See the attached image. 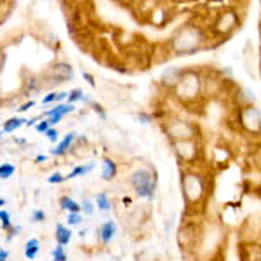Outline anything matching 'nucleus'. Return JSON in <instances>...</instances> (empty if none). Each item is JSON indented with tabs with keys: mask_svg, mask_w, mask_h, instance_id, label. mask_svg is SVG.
Wrapping results in <instances>:
<instances>
[{
	"mask_svg": "<svg viewBox=\"0 0 261 261\" xmlns=\"http://www.w3.org/2000/svg\"><path fill=\"white\" fill-rule=\"evenodd\" d=\"M179 187L185 202V214L200 216L211 197V185L205 171L199 167H183L179 172Z\"/></svg>",
	"mask_w": 261,
	"mask_h": 261,
	"instance_id": "f257e3e1",
	"label": "nucleus"
},
{
	"mask_svg": "<svg viewBox=\"0 0 261 261\" xmlns=\"http://www.w3.org/2000/svg\"><path fill=\"white\" fill-rule=\"evenodd\" d=\"M207 32L195 23H187L179 27L172 33V37L167 42V49L174 56H190L202 50L207 45Z\"/></svg>",
	"mask_w": 261,
	"mask_h": 261,
	"instance_id": "f03ea898",
	"label": "nucleus"
},
{
	"mask_svg": "<svg viewBox=\"0 0 261 261\" xmlns=\"http://www.w3.org/2000/svg\"><path fill=\"white\" fill-rule=\"evenodd\" d=\"M171 96L181 107L192 108L204 101L202 98V70L199 68H183L178 86L172 89Z\"/></svg>",
	"mask_w": 261,
	"mask_h": 261,
	"instance_id": "7ed1b4c3",
	"label": "nucleus"
},
{
	"mask_svg": "<svg viewBox=\"0 0 261 261\" xmlns=\"http://www.w3.org/2000/svg\"><path fill=\"white\" fill-rule=\"evenodd\" d=\"M202 237H204V226L199 216H192V214H183V220L178 228V235H176V241L181 252L185 256L193 254L200 251Z\"/></svg>",
	"mask_w": 261,
	"mask_h": 261,
	"instance_id": "20e7f679",
	"label": "nucleus"
},
{
	"mask_svg": "<svg viewBox=\"0 0 261 261\" xmlns=\"http://www.w3.org/2000/svg\"><path fill=\"white\" fill-rule=\"evenodd\" d=\"M162 130L169 143L185 141V140H202V130L197 122L185 119L179 115H167L164 117Z\"/></svg>",
	"mask_w": 261,
	"mask_h": 261,
	"instance_id": "39448f33",
	"label": "nucleus"
},
{
	"mask_svg": "<svg viewBox=\"0 0 261 261\" xmlns=\"http://www.w3.org/2000/svg\"><path fill=\"white\" fill-rule=\"evenodd\" d=\"M129 187L133 188L134 195L143 200H153L155 192H157V172L153 167L143 166L134 169L127 178Z\"/></svg>",
	"mask_w": 261,
	"mask_h": 261,
	"instance_id": "423d86ee",
	"label": "nucleus"
},
{
	"mask_svg": "<svg viewBox=\"0 0 261 261\" xmlns=\"http://www.w3.org/2000/svg\"><path fill=\"white\" fill-rule=\"evenodd\" d=\"M174 157L183 167H199L204 161V143L202 140H185L171 143Z\"/></svg>",
	"mask_w": 261,
	"mask_h": 261,
	"instance_id": "0eeeda50",
	"label": "nucleus"
},
{
	"mask_svg": "<svg viewBox=\"0 0 261 261\" xmlns=\"http://www.w3.org/2000/svg\"><path fill=\"white\" fill-rule=\"evenodd\" d=\"M42 77V86L45 91H53L58 86L66 82H71L75 77L73 66L66 61H54L47 66V70L40 75Z\"/></svg>",
	"mask_w": 261,
	"mask_h": 261,
	"instance_id": "6e6552de",
	"label": "nucleus"
},
{
	"mask_svg": "<svg viewBox=\"0 0 261 261\" xmlns=\"http://www.w3.org/2000/svg\"><path fill=\"white\" fill-rule=\"evenodd\" d=\"M241 24V16H239L237 9H221L218 11V14L214 16L213 23H211V33L214 37H220V39H225V37H230L231 33L239 28Z\"/></svg>",
	"mask_w": 261,
	"mask_h": 261,
	"instance_id": "1a4fd4ad",
	"label": "nucleus"
},
{
	"mask_svg": "<svg viewBox=\"0 0 261 261\" xmlns=\"http://www.w3.org/2000/svg\"><path fill=\"white\" fill-rule=\"evenodd\" d=\"M237 124L242 133L252 138H261V110L254 105L237 107Z\"/></svg>",
	"mask_w": 261,
	"mask_h": 261,
	"instance_id": "9d476101",
	"label": "nucleus"
},
{
	"mask_svg": "<svg viewBox=\"0 0 261 261\" xmlns=\"http://www.w3.org/2000/svg\"><path fill=\"white\" fill-rule=\"evenodd\" d=\"M223 86H225V79L218 71L202 70V98H204V101L216 98L218 94H223Z\"/></svg>",
	"mask_w": 261,
	"mask_h": 261,
	"instance_id": "9b49d317",
	"label": "nucleus"
},
{
	"mask_svg": "<svg viewBox=\"0 0 261 261\" xmlns=\"http://www.w3.org/2000/svg\"><path fill=\"white\" fill-rule=\"evenodd\" d=\"M181 75H183V66H167L166 70H162L161 77H159V86L166 92H172V89L178 86Z\"/></svg>",
	"mask_w": 261,
	"mask_h": 261,
	"instance_id": "f8f14e48",
	"label": "nucleus"
},
{
	"mask_svg": "<svg viewBox=\"0 0 261 261\" xmlns=\"http://www.w3.org/2000/svg\"><path fill=\"white\" fill-rule=\"evenodd\" d=\"M239 261H261V242L241 241L239 244Z\"/></svg>",
	"mask_w": 261,
	"mask_h": 261,
	"instance_id": "ddd939ff",
	"label": "nucleus"
},
{
	"mask_svg": "<svg viewBox=\"0 0 261 261\" xmlns=\"http://www.w3.org/2000/svg\"><path fill=\"white\" fill-rule=\"evenodd\" d=\"M119 233V226H117L115 220H107L103 221L96 230V239L99 241L101 246H108V244L113 242V239Z\"/></svg>",
	"mask_w": 261,
	"mask_h": 261,
	"instance_id": "4468645a",
	"label": "nucleus"
},
{
	"mask_svg": "<svg viewBox=\"0 0 261 261\" xmlns=\"http://www.w3.org/2000/svg\"><path fill=\"white\" fill-rule=\"evenodd\" d=\"M75 138H77V133H75V130L66 133L65 136H63L61 140L54 145V148L50 150V155H53V157H56V159H61V157L70 155V150H71V145H73Z\"/></svg>",
	"mask_w": 261,
	"mask_h": 261,
	"instance_id": "2eb2a0df",
	"label": "nucleus"
},
{
	"mask_svg": "<svg viewBox=\"0 0 261 261\" xmlns=\"http://www.w3.org/2000/svg\"><path fill=\"white\" fill-rule=\"evenodd\" d=\"M44 91V86H42V77L40 75H32L28 73V77L23 79V87H21V94L23 96H35L39 92Z\"/></svg>",
	"mask_w": 261,
	"mask_h": 261,
	"instance_id": "dca6fc26",
	"label": "nucleus"
},
{
	"mask_svg": "<svg viewBox=\"0 0 261 261\" xmlns=\"http://www.w3.org/2000/svg\"><path fill=\"white\" fill-rule=\"evenodd\" d=\"M91 150H92L91 141L87 140V138L84 136V134H81V136L77 134V138H75L73 145H71L70 155H71V157H75V159H86L87 155L91 153Z\"/></svg>",
	"mask_w": 261,
	"mask_h": 261,
	"instance_id": "f3484780",
	"label": "nucleus"
},
{
	"mask_svg": "<svg viewBox=\"0 0 261 261\" xmlns=\"http://www.w3.org/2000/svg\"><path fill=\"white\" fill-rule=\"evenodd\" d=\"M119 174V164L113 161L112 157H103L101 159V179L103 181H113Z\"/></svg>",
	"mask_w": 261,
	"mask_h": 261,
	"instance_id": "a211bd4d",
	"label": "nucleus"
},
{
	"mask_svg": "<svg viewBox=\"0 0 261 261\" xmlns=\"http://www.w3.org/2000/svg\"><path fill=\"white\" fill-rule=\"evenodd\" d=\"M247 166L251 167L252 172L261 174V141H256L251 146L249 153H247Z\"/></svg>",
	"mask_w": 261,
	"mask_h": 261,
	"instance_id": "6ab92c4d",
	"label": "nucleus"
},
{
	"mask_svg": "<svg viewBox=\"0 0 261 261\" xmlns=\"http://www.w3.org/2000/svg\"><path fill=\"white\" fill-rule=\"evenodd\" d=\"M77 112V108H75V105H68V103H56L53 105V108H49V110H45L42 113V117H53V115H60L65 119L66 115H70V113H75Z\"/></svg>",
	"mask_w": 261,
	"mask_h": 261,
	"instance_id": "aec40b11",
	"label": "nucleus"
},
{
	"mask_svg": "<svg viewBox=\"0 0 261 261\" xmlns=\"http://www.w3.org/2000/svg\"><path fill=\"white\" fill-rule=\"evenodd\" d=\"M71 237H73V231L68 225L65 223H58L56 228H54V239H56V244L60 246H68L71 242Z\"/></svg>",
	"mask_w": 261,
	"mask_h": 261,
	"instance_id": "412c9836",
	"label": "nucleus"
},
{
	"mask_svg": "<svg viewBox=\"0 0 261 261\" xmlns=\"http://www.w3.org/2000/svg\"><path fill=\"white\" fill-rule=\"evenodd\" d=\"M169 21V9H166L164 6H157L150 11V23L153 27H164Z\"/></svg>",
	"mask_w": 261,
	"mask_h": 261,
	"instance_id": "4be33fe9",
	"label": "nucleus"
},
{
	"mask_svg": "<svg viewBox=\"0 0 261 261\" xmlns=\"http://www.w3.org/2000/svg\"><path fill=\"white\" fill-rule=\"evenodd\" d=\"M94 205L98 207V211L101 213H110L113 209V200L108 192H99L94 197Z\"/></svg>",
	"mask_w": 261,
	"mask_h": 261,
	"instance_id": "5701e85b",
	"label": "nucleus"
},
{
	"mask_svg": "<svg viewBox=\"0 0 261 261\" xmlns=\"http://www.w3.org/2000/svg\"><path fill=\"white\" fill-rule=\"evenodd\" d=\"M96 164L94 162H87V164H79L71 169L68 174H65V179L70 181V179H75V178H81V176H87L89 172L94 171Z\"/></svg>",
	"mask_w": 261,
	"mask_h": 261,
	"instance_id": "b1692460",
	"label": "nucleus"
},
{
	"mask_svg": "<svg viewBox=\"0 0 261 261\" xmlns=\"http://www.w3.org/2000/svg\"><path fill=\"white\" fill-rule=\"evenodd\" d=\"M24 124H27V119H24V117H11V119H7L6 122H4L2 133L4 134H12L18 129L24 127Z\"/></svg>",
	"mask_w": 261,
	"mask_h": 261,
	"instance_id": "393cba45",
	"label": "nucleus"
},
{
	"mask_svg": "<svg viewBox=\"0 0 261 261\" xmlns=\"http://www.w3.org/2000/svg\"><path fill=\"white\" fill-rule=\"evenodd\" d=\"M40 252V241L37 237L28 239L27 244H24V258L27 259H35Z\"/></svg>",
	"mask_w": 261,
	"mask_h": 261,
	"instance_id": "a878e982",
	"label": "nucleus"
},
{
	"mask_svg": "<svg viewBox=\"0 0 261 261\" xmlns=\"http://www.w3.org/2000/svg\"><path fill=\"white\" fill-rule=\"evenodd\" d=\"M60 209L66 213H81V204L75 199H71L70 195H61L60 197Z\"/></svg>",
	"mask_w": 261,
	"mask_h": 261,
	"instance_id": "bb28decb",
	"label": "nucleus"
},
{
	"mask_svg": "<svg viewBox=\"0 0 261 261\" xmlns=\"http://www.w3.org/2000/svg\"><path fill=\"white\" fill-rule=\"evenodd\" d=\"M12 226H14V225H12L11 213L7 211V209H0V230L7 231V233H9Z\"/></svg>",
	"mask_w": 261,
	"mask_h": 261,
	"instance_id": "cd10ccee",
	"label": "nucleus"
},
{
	"mask_svg": "<svg viewBox=\"0 0 261 261\" xmlns=\"http://www.w3.org/2000/svg\"><path fill=\"white\" fill-rule=\"evenodd\" d=\"M14 174H16V166H14V164H11V162L0 164V179L7 181V179H11Z\"/></svg>",
	"mask_w": 261,
	"mask_h": 261,
	"instance_id": "c85d7f7f",
	"label": "nucleus"
},
{
	"mask_svg": "<svg viewBox=\"0 0 261 261\" xmlns=\"http://www.w3.org/2000/svg\"><path fill=\"white\" fill-rule=\"evenodd\" d=\"M84 94H86V92H84L81 87H73V89L68 91V98H66V103H68V105L79 103V101H82Z\"/></svg>",
	"mask_w": 261,
	"mask_h": 261,
	"instance_id": "c756f323",
	"label": "nucleus"
},
{
	"mask_svg": "<svg viewBox=\"0 0 261 261\" xmlns=\"http://www.w3.org/2000/svg\"><path fill=\"white\" fill-rule=\"evenodd\" d=\"M50 256H53V261H68L65 246H60V244H56V247L50 251Z\"/></svg>",
	"mask_w": 261,
	"mask_h": 261,
	"instance_id": "7c9ffc66",
	"label": "nucleus"
},
{
	"mask_svg": "<svg viewBox=\"0 0 261 261\" xmlns=\"http://www.w3.org/2000/svg\"><path fill=\"white\" fill-rule=\"evenodd\" d=\"M12 11V0H0V23L7 19Z\"/></svg>",
	"mask_w": 261,
	"mask_h": 261,
	"instance_id": "2f4dec72",
	"label": "nucleus"
},
{
	"mask_svg": "<svg viewBox=\"0 0 261 261\" xmlns=\"http://www.w3.org/2000/svg\"><path fill=\"white\" fill-rule=\"evenodd\" d=\"M94 209H96L94 200L84 199V200L81 202V213L84 214V216H92V214H94Z\"/></svg>",
	"mask_w": 261,
	"mask_h": 261,
	"instance_id": "473e14b6",
	"label": "nucleus"
},
{
	"mask_svg": "<svg viewBox=\"0 0 261 261\" xmlns=\"http://www.w3.org/2000/svg\"><path fill=\"white\" fill-rule=\"evenodd\" d=\"M84 221V214L82 213H68V216H66V225L70 226H81Z\"/></svg>",
	"mask_w": 261,
	"mask_h": 261,
	"instance_id": "72a5a7b5",
	"label": "nucleus"
},
{
	"mask_svg": "<svg viewBox=\"0 0 261 261\" xmlns=\"http://www.w3.org/2000/svg\"><path fill=\"white\" fill-rule=\"evenodd\" d=\"M89 107L92 108V112H94V113H96V115H98V117H99V120L107 122V119H108V117H107V112H105V108H103V107H101V105H99V103H96V101H92V103L89 105Z\"/></svg>",
	"mask_w": 261,
	"mask_h": 261,
	"instance_id": "f704fd0d",
	"label": "nucleus"
},
{
	"mask_svg": "<svg viewBox=\"0 0 261 261\" xmlns=\"http://www.w3.org/2000/svg\"><path fill=\"white\" fill-rule=\"evenodd\" d=\"M44 136L47 138L49 143H54V145H56V143L60 141V130H58L56 127H49L47 130H45Z\"/></svg>",
	"mask_w": 261,
	"mask_h": 261,
	"instance_id": "c9c22d12",
	"label": "nucleus"
},
{
	"mask_svg": "<svg viewBox=\"0 0 261 261\" xmlns=\"http://www.w3.org/2000/svg\"><path fill=\"white\" fill-rule=\"evenodd\" d=\"M65 174L63 172H60V171H56V172H53V174L49 176L47 178V183L49 185H61V183H65Z\"/></svg>",
	"mask_w": 261,
	"mask_h": 261,
	"instance_id": "e433bc0d",
	"label": "nucleus"
},
{
	"mask_svg": "<svg viewBox=\"0 0 261 261\" xmlns=\"http://www.w3.org/2000/svg\"><path fill=\"white\" fill-rule=\"evenodd\" d=\"M82 79H84V81H86L87 84H89V86L92 87V89H96V87H98V84H96V77L91 73V71L82 70Z\"/></svg>",
	"mask_w": 261,
	"mask_h": 261,
	"instance_id": "4c0bfd02",
	"label": "nucleus"
},
{
	"mask_svg": "<svg viewBox=\"0 0 261 261\" xmlns=\"http://www.w3.org/2000/svg\"><path fill=\"white\" fill-rule=\"evenodd\" d=\"M56 92L58 91H49L47 94L42 98V105L47 107V105H56Z\"/></svg>",
	"mask_w": 261,
	"mask_h": 261,
	"instance_id": "58836bf2",
	"label": "nucleus"
},
{
	"mask_svg": "<svg viewBox=\"0 0 261 261\" xmlns=\"http://www.w3.org/2000/svg\"><path fill=\"white\" fill-rule=\"evenodd\" d=\"M49 127H50V125H49V120L47 119H40L35 124V130H37V133H40V134H45V130H47Z\"/></svg>",
	"mask_w": 261,
	"mask_h": 261,
	"instance_id": "ea45409f",
	"label": "nucleus"
},
{
	"mask_svg": "<svg viewBox=\"0 0 261 261\" xmlns=\"http://www.w3.org/2000/svg\"><path fill=\"white\" fill-rule=\"evenodd\" d=\"M32 221L33 223H44L45 221V213L42 211V209H35V211L32 213Z\"/></svg>",
	"mask_w": 261,
	"mask_h": 261,
	"instance_id": "a19ab883",
	"label": "nucleus"
},
{
	"mask_svg": "<svg viewBox=\"0 0 261 261\" xmlns=\"http://www.w3.org/2000/svg\"><path fill=\"white\" fill-rule=\"evenodd\" d=\"M138 120H140L141 124H151V122H153V115L148 112H140L138 113Z\"/></svg>",
	"mask_w": 261,
	"mask_h": 261,
	"instance_id": "79ce46f5",
	"label": "nucleus"
},
{
	"mask_svg": "<svg viewBox=\"0 0 261 261\" xmlns=\"http://www.w3.org/2000/svg\"><path fill=\"white\" fill-rule=\"evenodd\" d=\"M33 107H35V101H33V99H28V101H24V103H21V105H19V107H18V112H19V113H24V112L32 110Z\"/></svg>",
	"mask_w": 261,
	"mask_h": 261,
	"instance_id": "37998d69",
	"label": "nucleus"
},
{
	"mask_svg": "<svg viewBox=\"0 0 261 261\" xmlns=\"http://www.w3.org/2000/svg\"><path fill=\"white\" fill-rule=\"evenodd\" d=\"M6 63H7V53L4 47H0V73L6 68Z\"/></svg>",
	"mask_w": 261,
	"mask_h": 261,
	"instance_id": "c03bdc74",
	"label": "nucleus"
},
{
	"mask_svg": "<svg viewBox=\"0 0 261 261\" xmlns=\"http://www.w3.org/2000/svg\"><path fill=\"white\" fill-rule=\"evenodd\" d=\"M66 98H68V91L56 92V103H63V101H66Z\"/></svg>",
	"mask_w": 261,
	"mask_h": 261,
	"instance_id": "a18cd8bd",
	"label": "nucleus"
},
{
	"mask_svg": "<svg viewBox=\"0 0 261 261\" xmlns=\"http://www.w3.org/2000/svg\"><path fill=\"white\" fill-rule=\"evenodd\" d=\"M42 119V115H37V117H32V119H27V127H35V124Z\"/></svg>",
	"mask_w": 261,
	"mask_h": 261,
	"instance_id": "49530a36",
	"label": "nucleus"
},
{
	"mask_svg": "<svg viewBox=\"0 0 261 261\" xmlns=\"http://www.w3.org/2000/svg\"><path fill=\"white\" fill-rule=\"evenodd\" d=\"M9 256H11V252L7 251L6 247L0 246V261H7V259H9Z\"/></svg>",
	"mask_w": 261,
	"mask_h": 261,
	"instance_id": "de8ad7c7",
	"label": "nucleus"
},
{
	"mask_svg": "<svg viewBox=\"0 0 261 261\" xmlns=\"http://www.w3.org/2000/svg\"><path fill=\"white\" fill-rule=\"evenodd\" d=\"M45 161H47V155H37V157H35L37 164H42V162H45Z\"/></svg>",
	"mask_w": 261,
	"mask_h": 261,
	"instance_id": "09e8293b",
	"label": "nucleus"
},
{
	"mask_svg": "<svg viewBox=\"0 0 261 261\" xmlns=\"http://www.w3.org/2000/svg\"><path fill=\"white\" fill-rule=\"evenodd\" d=\"M4 205H6V199H2V197H0V209H2Z\"/></svg>",
	"mask_w": 261,
	"mask_h": 261,
	"instance_id": "8fccbe9b",
	"label": "nucleus"
},
{
	"mask_svg": "<svg viewBox=\"0 0 261 261\" xmlns=\"http://www.w3.org/2000/svg\"><path fill=\"white\" fill-rule=\"evenodd\" d=\"M256 193H258V195H259V199H261V185H259L258 188H256Z\"/></svg>",
	"mask_w": 261,
	"mask_h": 261,
	"instance_id": "3c124183",
	"label": "nucleus"
},
{
	"mask_svg": "<svg viewBox=\"0 0 261 261\" xmlns=\"http://www.w3.org/2000/svg\"><path fill=\"white\" fill-rule=\"evenodd\" d=\"M259 49H261V27H259Z\"/></svg>",
	"mask_w": 261,
	"mask_h": 261,
	"instance_id": "603ef678",
	"label": "nucleus"
},
{
	"mask_svg": "<svg viewBox=\"0 0 261 261\" xmlns=\"http://www.w3.org/2000/svg\"><path fill=\"white\" fill-rule=\"evenodd\" d=\"M47 2H49V0H47Z\"/></svg>",
	"mask_w": 261,
	"mask_h": 261,
	"instance_id": "864d4df0",
	"label": "nucleus"
},
{
	"mask_svg": "<svg viewBox=\"0 0 261 261\" xmlns=\"http://www.w3.org/2000/svg\"><path fill=\"white\" fill-rule=\"evenodd\" d=\"M259 68H261V66H259Z\"/></svg>",
	"mask_w": 261,
	"mask_h": 261,
	"instance_id": "5fc2aeb1",
	"label": "nucleus"
},
{
	"mask_svg": "<svg viewBox=\"0 0 261 261\" xmlns=\"http://www.w3.org/2000/svg\"><path fill=\"white\" fill-rule=\"evenodd\" d=\"M195 261H197V259H195Z\"/></svg>",
	"mask_w": 261,
	"mask_h": 261,
	"instance_id": "6e6d98bb",
	"label": "nucleus"
}]
</instances>
